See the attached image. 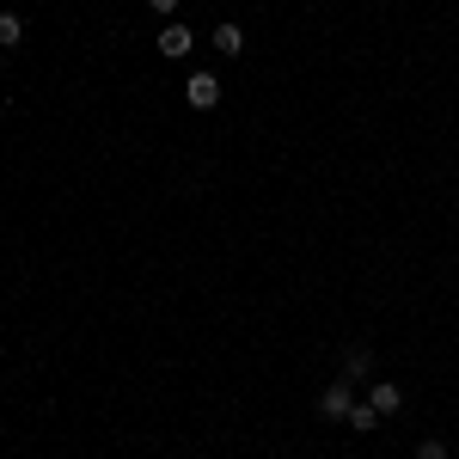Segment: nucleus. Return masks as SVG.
<instances>
[{"instance_id":"f257e3e1","label":"nucleus","mask_w":459,"mask_h":459,"mask_svg":"<svg viewBox=\"0 0 459 459\" xmlns=\"http://www.w3.org/2000/svg\"><path fill=\"white\" fill-rule=\"evenodd\" d=\"M350 411H355V380H331L325 398H318V417H325V423H343Z\"/></svg>"},{"instance_id":"7ed1b4c3","label":"nucleus","mask_w":459,"mask_h":459,"mask_svg":"<svg viewBox=\"0 0 459 459\" xmlns=\"http://www.w3.org/2000/svg\"><path fill=\"white\" fill-rule=\"evenodd\" d=\"M190 43H196V31L190 25H178V19H166V31H160V56H190Z\"/></svg>"},{"instance_id":"9d476101","label":"nucleus","mask_w":459,"mask_h":459,"mask_svg":"<svg viewBox=\"0 0 459 459\" xmlns=\"http://www.w3.org/2000/svg\"><path fill=\"white\" fill-rule=\"evenodd\" d=\"M147 6H153L160 19H172V13H178V0H147Z\"/></svg>"},{"instance_id":"39448f33","label":"nucleus","mask_w":459,"mask_h":459,"mask_svg":"<svg viewBox=\"0 0 459 459\" xmlns=\"http://www.w3.org/2000/svg\"><path fill=\"white\" fill-rule=\"evenodd\" d=\"M368 404H374L380 417H392V411L404 404V392H398V386H386V380H374V392H368Z\"/></svg>"},{"instance_id":"0eeeda50","label":"nucleus","mask_w":459,"mask_h":459,"mask_svg":"<svg viewBox=\"0 0 459 459\" xmlns=\"http://www.w3.org/2000/svg\"><path fill=\"white\" fill-rule=\"evenodd\" d=\"M19 37H25V19L19 13H0V49H19Z\"/></svg>"},{"instance_id":"1a4fd4ad","label":"nucleus","mask_w":459,"mask_h":459,"mask_svg":"<svg viewBox=\"0 0 459 459\" xmlns=\"http://www.w3.org/2000/svg\"><path fill=\"white\" fill-rule=\"evenodd\" d=\"M417 459H454V454H447V441H423V447H417Z\"/></svg>"},{"instance_id":"423d86ee","label":"nucleus","mask_w":459,"mask_h":459,"mask_svg":"<svg viewBox=\"0 0 459 459\" xmlns=\"http://www.w3.org/2000/svg\"><path fill=\"white\" fill-rule=\"evenodd\" d=\"M214 49H221V56H239V49H246V31H239L233 19H227V25H214Z\"/></svg>"},{"instance_id":"6e6552de","label":"nucleus","mask_w":459,"mask_h":459,"mask_svg":"<svg viewBox=\"0 0 459 459\" xmlns=\"http://www.w3.org/2000/svg\"><path fill=\"white\" fill-rule=\"evenodd\" d=\"M343 423H350V429H361V435H368V429L380 423V411H374V404H355V411H350V417H343Z\"/></svg>"},{"instance_id":"f03ea898","label":"nucleus","mask_w":459,"mask_h":459,"mask_svg":"<svg viewBox=\"0 0 459 459\" xmlns=\"http://www.w3.org/2000/svg\"><path fill=\"white\" fill-rule=\"evenodd\" d=\"M184 99H190V110H214L221 105V80L214 74H190L184 80Z\"/></svg>"},{"instance_id":"20e7f679","label":"nucleus","mask_w":459,"mask_h":459,"mask_svg":"<svg viewBox=\"0 0 459 459\" xmlns=\"http://www.w3.org/2000/svg\"><path fill=\"white\" fill-rule=\"evenodd\" d=\"M368 374H374V350H368V343H355V350L343 355V380H368Z\"/></svg>"}]
</instances>
